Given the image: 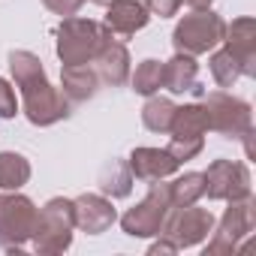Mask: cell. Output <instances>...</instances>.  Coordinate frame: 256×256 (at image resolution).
<instances>
[{
	"label": "cell",
	"mask_w": 256,
	"mask_h": 256,
	"mask_svg": "<svg viewBox=\"0 0 256 256\" xmlns=\"http://www.w3.org/2000/svg\"><path fill=\"white\" fill-rule=\"evenodd\" d=\"M10 72L16 88L22 90V106H24V118L34 126H52L64 118H70V100L60 94V88H54L46 76L42 60L28 52L18 48L10 54Z\"/></svg>",
	"instance_id": "1"
},
{
	"label": "cell",
	"mask_w": 256,
	"mask_h": 256,
	"mask_svg": "<svg viewBox=\"0 0 256 256\" xmlns=\"http://www.w3.org/2000/svg\"><path fill=\"white\" fill-rule=\"evenodd\" d=\"M58 58H60V66H82V64H90L96 58V52L106 46L108 36H114L106 24L94 22V18H78V16H66L58 30Z\"/></svg>",
	"instance_id": "2"
},
{
	"label": "cell",
	"mask_w": 256,
	"mask_h": 256,
	"mask_svg": "<svg viewBox=\"0 0 256 256\" xmlns=\"http://www.w3.org/2000/svg\"><path fill=\"white\" fill-rule=\"evenodd\" d=\"M72 229H76V211L72 199L54 196L36 211V226L30 235V244L40 256H58L70 250L72 244Z\"/></svg>",
	"instance_id": "3"
},
{
	"label": "cell",
	"mask_w": 256,
	"mask_h": 256,
	"mask_svg": "<svg viewBox=\"0 0 256 256\" xmlns=\"http://www.w3.org/2000/svg\"><path fill=\"white\" fill-rule=\"evenodd\" d=\"M217 229H211V241L205 244V256H232L241 241L256 229V202L253 193L244 199H232L229 208L223 211L220 223H214Z\"/></svg>",
	"instance_id": "4"
},
{
	"label": "cell",
	"mask_w": 256,
	"mask_h": 256,
	"mask_svg": "<svg viewBox=\"0 0 256 256\" xmlns=\"http://www.w3.org/2000/svg\"><path fill=\"white\" fill-rule=\"evenodd\" d=\"M223 30H226V22L214 10H193L175 24L172 46L181 54H193V58L208 54L223 42Z\"/></svg>",
	"instance_id": "5"
},
{
	"label": "cell",
	"mask_w": 256,
	"mask_h": 256,
	"mask_svg": "<svg viewBox=\"0 0 256 256\" xmlns=\"http://www.w3.org/2000/svg\"><path fill=\"white\" fill-rule=\"evenodd\" d=\"M205 133H208V112L202 102H187L175 108L172 126H169V151L172 157L184 166L187 160L199 157L205 148Z\"/></svg>",
	"instance_id": "6"
},
{
	"label": "cell",
	"mask_w": 256,
	"mask_h": 256,
	"mask_svg": "<svg viewBox=\"0 0 256 256\" xmlns=\"http://www.w3.org/2000/svg\"><path fill=\"white\" fill-rule=\"evenodd\" d=\"M36 205L18 190L0 193V247L4 250H22L36 226Z\"/></svg>",
	"instance_id": "7"
},
{
	"label": "cell",
	"mask_w": 256,
	"mask_h": 256,
	"mask_svg": "<svg viewBox=\"0 0 256 256\" xmlns=\"http://www.w3.org/2000/svg\"><path fill=\"white\" fill-rule=\"evenodd\" d=\"M148 193L142 202H136L130 211L120 217V229L130 235V238H157L163 223H166V214L172 208L169 202V187L163 181H148Z\"/></svg>",
	"instance_id": "8"
},
{
	"label": "cell",
	"mask_w": 256,
	"mask_h": 256,
	"mask_svg": "<svg viewBox=\"0 0 256 256\" xmlns=\"http://www.w3.org/2000/svg\"><path fill=\"white\" fill-rule=\"evenodd\" d=\"M202 106L208 112V130L220 133L223 139H244L253 130V108L241 96H232L226 90H214L205 96Z\"/></svg>",
	"instance_id": "9"
},
{
	"label": "cell",
	"mask_w": 256,
	"mask_h": 256,
	"mask_svg": "<svg viewBox=\"0 0 256 256\" xmlns=\"http://www.w3.org/2000/svg\"><path fill=\"white\" fill-rule=\"evenodd\" d=\"M214 223H217L214 214H211L208 208H199V205L193 202V205H187V208H169L160 235H166L178 250H187V247L202 244V241L211 235Z\"/></svg>",
	"instance_id": "10"
},
{
	"label": "cell",
	"mask_w": 256,
	"mask_h": 256,
	"mask_svg": "<svg viewBox=\"0 0 256 256\" xmlns=\"http://www.w3.org/2000/svg\"><path fill=\"white\" fill-rule=\"evenodd\" d=\"M205 193L214 202H232V199H244L250 196V169L238 160H214L205 172Z\"/></svg>",
	"instance_id": "11"
},
{
	"label": "cell",
	"mask_w": 256,
	"mask_h": 256,
	"mask_svg": "<svg viewBox=\"0 0 256 256\" xmlns=\"http://www.w3.org/2000/svg\"><path fill=\"white\" fill-rule=\"evenodd\" d=\"M72 211H76V229L88 235H100L118 220L112 199L102 193H82L78 199H72Z\"/></svg>",
	"instance_id": "12"
},
{
	"label": "cell",
	"mask_w": 256,
	"mask_h": 256,
	"mask_svg": "<svg viewBox=\"0 0 256 256\" xmlns=\"http://www.w3.org/2000/svg\"><path fill=\"white\" fill-rule=\"evenodd\" d=\"M151 22V10L148 0H112L106 6V28L114 36H133L142 28H148Z\"/></svg>",
	"instance_id": "13"
},
{
	"label": "cell",
	"mask_w": 256,
	"mask_h": 256,
	"mask_svg": "<svg viewBox=\"0 0 256 256\" xmlns=\"http://www.w3.org/2000/svg\"><path fill=\"white\" fill-rule=\"evenodd\" d=\"M90 66L96 70V76H100L102 84L120 88V84L130 82V52H126V46L118 36L106 40V46L96 52V58L90 60Z\"/></svg>",
	"instance_id": "14"
},
{
	"label": "cell",
	"mask_w": 256,
	"mask_h": 256,
	"mask_svg": "<svg viewBox=\"0 0 256 256\" xmlns=\"http://www.w3.org/2000/svg\"><path fill=\"white\" fill-rule=\"evenodd\" d=\"M126 163H130L133 178L139 181H163L181 169V163L172 157L169 148H133Z\"/></svg>",
	"instance_id": "15"
},
{
	"label": "cell",
	"mask_w": 256,
	"mask_h": 256,
	"mask_svg": "<svg viewBox=\"0 0 256 256\" xmlns=\"http://www.w3.org/2000/svg\"><path fill=\"white\" fill-rule=\"evenodd\" d=\"M223 46L241 60L244 76L253 78V76H256V22H253L250 16H241V18H235L232 24H226V30H223Z\"/></svg>",
	"instance_id": "16"
},
{
	"label": "cell",
	"mask_w": 256,
	"mask_h": 256,
	"mask_svg": "<svg viewBox=\"0 0 256 256\" xmlns=\"http://www.w3.org/2000/svg\"><path fill=\"white\" fill-rule=\"evenodd\" d=\"M100 76L90 64L82 66H60V94L70 100V106L88 102L96 90H100Z\"/></svg>",
	"instance_id": "17"
},
{
	"label": "cell",
	"mask_w": 256,
	"mask_h": 256,
	"mask_svg": "<svg viewBox=\"0 0 256 256\" xmlns=\"http://www.w3.org/2000/svg\"><path fill=\"white\" fill-rule=\"evenodd\" d=\"M196 82H199V64L193 54L175 52V58L163 64V88L169 94H187Z\"/></svg>",
	"instance_id": "18"
},
{
	"label": "cell",
	"mask_w": 256,
	"mask_h": 256,
	"mask_svg": "<svg viewBox=\"0 0 256 256\" xmlns=\"http://www.w3.org/2000/svg\"><path fill=\"white\" fill-rule=\"evenodd\" d=\"M133 184H136V178H133L126 160H108L100 169V178H96L100 193L108 196V199H126L133 193Z\"/></svg>",
	"instance_id": "19"
},
{
	"label": "cell",
	"mask_w": 256,
	"mask_h": 256,
	"mask_svg": "<svg viewBox=\"0 0 256 256\" xmlns=\"http://www.w3.org/2000/svg\"><path fill=\"white\" fill-rule=\"evenodd\" d=\"M30 181V160L16 151H0V190H22Z\"/></svg>",
	"instance_id": "20"
},
{
	"label": "cell",
	"mask_w": 256,
	"mask_h": 256,
	"mask_svg": "<svg viewBox=\"0 0 256 256\" xmlns=\"http://www.w3.org/2000/svg\"><path fill=\"white\" fill-rule=\"evenodd\" d=\"M169 187V202H172V208H187V205H193V202H199L202 199V193H205V178H202V172H184V175H178L172 184H166Z\"/></svg>",
	"instance_id": "21"
},
{
	"label": "cell",
	"mask_w": 256,
	"mask_h": 256,
	"mask_svg": "<svg viewBox=\"0 0 256 256\" xmlns=\"http://www.w3.org/2000/svg\"><path fill=\"white\" fill-rule=\"evenodd\" d=\"M175 102L169 96H148V102L142 106V124H145V130L151 133H169V126H172V118H175Z\"/></svg>",
	"instance_id": "22"
},
{
	"label": "cell",
	"mask_w": 256,
	"mask_h": 256,
	"mask_svg": "<svg viewBox=\"0 0 256 256\" xmlns=\"http://www.w3.org/2000/svg\"><path fill=\"white\" fill-rule=\"evenodd\" d=\"M208 66H211V78L220 84V88H232L241 76H244V66H241V60L223 46V48H217V52H211V60H208Z\"/></svg>",
	"instance_id": "23"
},
{
	"label": "cell",
	"mask_w": 256,
	"mask_h": 256,
	"mask_svg": "<svg viewBox=\"0 0 256 256\" xmlns=\"http://www.w3.org/2000/svg\"><path fill=\"white\" fill-rule=\"evenodd\" d=\"M130 84H133V90L142 94V96L160 94V88H163V60H154V58L142 60V64L136 66V72H130Z\"/></svg>",
	"instance_id": "24"
},
{
	"label": "cell",
	"mask_w": 256,
	"mask_h": 256,
	"mask_svg": "<svg viewBox=\"0 0 256 256\" xmlns=\"http://www.w3.org/2000/svg\"><path fill=\"white\" fill-rule=\"evenodd\" d=\"M18 114V102H16V90L6 78H0V120H12Z\"/></svg>",
	"instance_id": "25"
},
{
	"label": "cell",
	"mask_w": 256,
	"mask_h": 256,
	"mask_svg": "<svg viewBox=\"0 0 256 256\" xmlns=\"http://www.w3.org/2000/svg\"><path fill=\"white\" fill-rule=\"evenodd\" d=\"M42 6L48 10V12H54V16H76L82 6H84V0H42Z\"/></svg>",
	"instance_id": "26"
},
{
	"label": "cell",
	"mask_w": 256,
	"mask_h": 256,
	"mask_svg": "<svg viewBox=\"0 0 256 256\" xmlns=\"http://www.w3.org/2000/svg\"><path fill=\"white\" fill-rule=\"evenodd\" d=\"M181 4H184V0H148V10H151V16L172 18V16H178Z\"/></svg>",
	"instance_id": "27"
},
{
	"label": "cell",
	"mask_w": 256,
	"mask_h": 256,
	"mask_svg": "<svg viewBox=\"0 0 256 256\" xmlns=\"http://www.w3.org/2000/svg\"><path fill=\"white\" fill-rule=\"evenodd\" d=\"M148 253H151V256H160V253H178V247H175L166 235H157V241L148 247Z\"/></svg>",
	"instance_id": "28"
},
{
	"label": "cell",
	"mask_w": 256,
	"mask_h": 256,
	"mask_svg": "<svg viewBox=\"0 0 256 256\" xmlns=\"http://www.w3.org/2000/svg\"><path fill=\"white\" fill-rule=\"evenodd\" d=\"M90 4H96V6H108L112 0H90Z\"/></svg>",
	"instance_id": "29"
}]
</instances>
